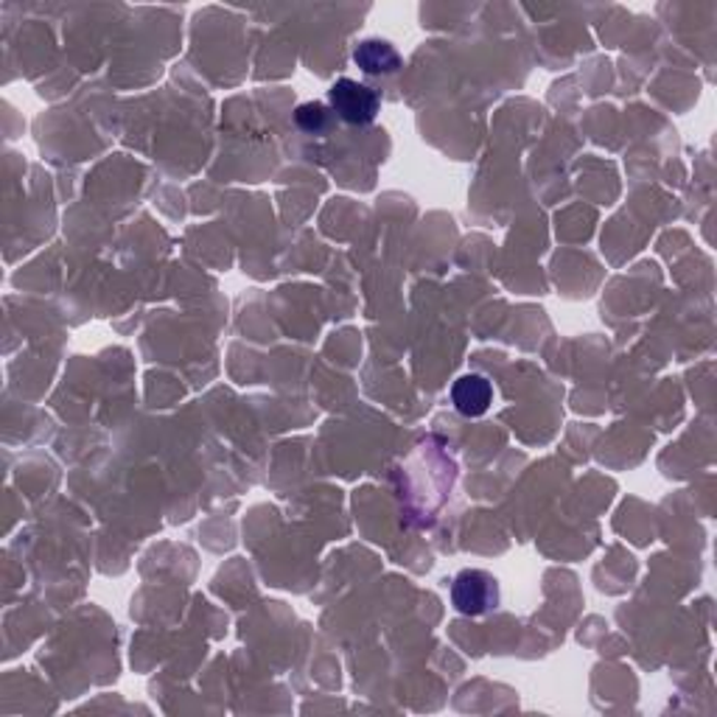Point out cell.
Returning <instances> with one entry per match:
<instances>
[{"label":"cell","instance_id":"6da1fadb","mask_svg":"<svg viewBox=\"0 0 717 717\" xmlns=\"http://www.w3.org/2000/svg\"><path fill=\"white\" fill-rule=\"evenodd\" d=\"M328 107L334 110V116L343 118L345 123H354V127H368L375 121L379 110H382V98L373 87L368 84L356 82V79H336L328 91Z\"/></svg>","mask_w":717,"mask_h":717},{"label":"cell","instance_id":"7a4b0ae2","mask_svg":"<svg viewBox=\"0 0 717 717\" xmlns=\"http://www.w3.org/2000/svg\"><path fill=\"white\" fill-rule=\"evenodd\" d=\"M499 581L485 569H463L452 581V606L459 614L482 617L499 606Z\"/></svg>","mask_w":717,"mask_h":717},{"label":"cell","instance_id":"3957f363","mask_svg":"<svg viewBox=\"0 0 717 717\" xmlns=\"http://www.w3.org/2000/svg\"><path fill=\"white\" fill-rule=\"evenodd\" d=\"M493 401V387L491 382L479 373L459 375L452 387V404L459 415L466 418H482L488 409H491Z\"/></svg>","mask_w":717,"mask_h":717},{"label":"cell","instance_id":"277c9868","mask_svg":"<svg viewBox=\"0 0 717 717\" xmlns=\"http://www.w3.org/2000/svg\"><path fill=\"white\" fill-rule=\"evenodd\" d=\"M354 62L368 76H387L401 68V53L387 39H362L354 51Z\"/></svg>","mask_w":717,"mask_h":717},{"label":"cell","instance_id":"5b68a950","mask_svg":"<svg viewBox=\"0 0 717 717\" xmlns=\"http://www.w3.org/2000/svg\"><path fill=\"white\" fill-rule=\"evenodd\" d=\"M334 121V110L323 101H306L295 110V123H298V130H303L306 135H328Z\"/></svg>","mask_w":717,"mask_h":717}]
</instances>
